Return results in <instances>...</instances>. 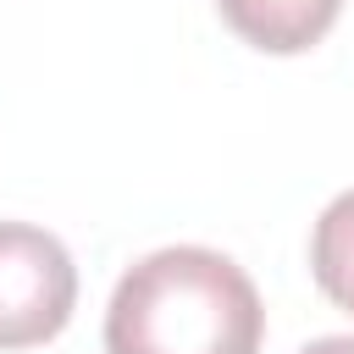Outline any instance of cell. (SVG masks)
<instances>
[{
	"instance_id": "5",
	"label": "cell",
	"mask_w": 354,
	"mask_h": 354,
	"mask_svg": "<svg viewBox=\"0 0 354 354\" xmlns=\"http://www.w3.org/2000/svg\"><path fill=\"white\" fill-rule=\"evenodd\" d=\"M299 354H354V337H315V343H304Z\"/></svg>"
},
{
	"instance_id": "4",
	"label": "cell",
	"mask_w": 354,
	"mask_h": 354,
	"mask_svg": "<svg viewBox=\"0 0 354 354\" xmlns=\"http://www.w3.org/2000/svg\"><path fill=\"white\" fill-rule=\"evenodd\" d=\"M310 271H315L321 293H326L337 310L354 315V188L337 194V199L321 210V221H315V232H310Z\"/></svg>"
},
{
	"instance_id": "3",
	"label": "cell",
	"mask_w": 354,
	"mask_h": 354,
	"mask_svg": "<svg viewBox=\"0 0 354 354\" xmlns=\"http://www.w3.org/2000/svg\"><path fill=\"white\" fill-rule=\"evenodd\" d=\"M216 6L227 28L266 55H299L321 44L343 11V0H216Z\"/></svg>"
},
{
	"instance_id": "1",
	"label": "cell",
	"mask_w": 354,
	"mask_h": 354,
	"mask_svg": "<svg viewBox=\"0 0 354 354\" xmlns=\"http://www.w3.org/2000/svg\"><path fill=\"white\" fill-rule=\"evenodd\" d=\"M266 310L238 260L177 243L155 249L111 293L105 354H260Z\"/></svg>"
},
{
	"instance_id": "2",
	"label": "cell",
	"mask_w": 354,
	"mask_h": 354,
	"mask_svg": "<svg viewBox=\"0 0 354 354\" xmlns=\"http://www.w3.org/2000/svg\"><path fill=\"white\" fill-rule=\"evenodd\" d=\"M77 304L66 243L28 221H0V348L50 343Z\"/></svg>"
}]
</instances>
